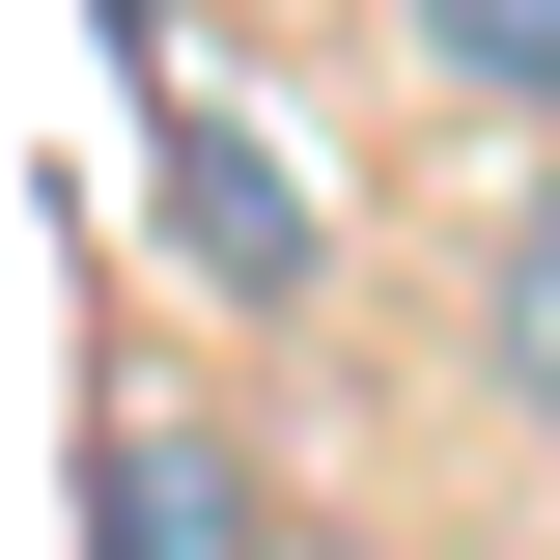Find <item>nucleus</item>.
Instances as JSON below:
<instances>
[{
  "mask_svg": "<svg viewBox=\"0 0 560 560\" xmlns=\"http://www.w3.org/2000/svg\"><path fill=\"white\" fill-rule=\"evenodd\" d=\"M84 560H280V504H253V448L197 393H113L84 420Z\"/></svg>",
  "mask_w": 560,
  "mask_h": 560,
  "instance_id": "1",
  "label": "nucleus"
},
{
  "mask_svg": "<svg viewBox=\"0 0 560 560\" xmlns=\"http://www.w3.org/2000/svg\"><path fill=\"white\" fill-rule=\"evenodd\" d=\"M168 253H197L224 308H308V197H280V140H224V113H168Z\"/></svg>",
  "mask_w": 560,
  "mask_h": 560,
  "instance_id": "2",
  "label": "nucleus"
},
{
  "mask_svg": "<svg viewBox=\"0 0 560 560\" xmlns=\"http://www.w3.org/2000/svg\"><path fill=\"white\" fill-rule=\"evenodd\" d=\"M393 57L448 84V113H504V140H560V0H393Z\"/></svg>",
  "mask_w": 560,
  "mask_h": 560,
  "instance_id": "3",
  "label": "nucleus"
},
{
  "mask_svg": "<svg viewBox=\"0 0 560 560\" xmlns=\"http://www.w3.org/2000/svg\"><path fill=\"white\" fill-rule=\"evenodd\" d=\"M477 393H504V420H560V168L504 197V253H477Z\"/></svg>",
  "mask_w": 560,
  "mask_h": 560,
  "instance_id": "4",
  "label": "nucleus"
}]
</instances>
